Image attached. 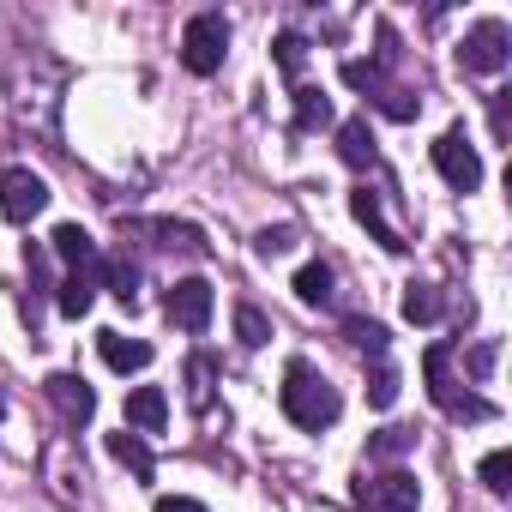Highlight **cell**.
Returning a JSON list of instances; mask_svg holds the SVG:
<instances>
[{
    "label": "cell",
    "mask_w": 512,
    "mask_h": 512,
    "mask_svg": "<svg viewBox=\"0 0 512 512\" xmlns=\"http://www.w3.org/2000/svg\"><path fill=\"white\" fill-rule=\"evenodd\" d=\"M97 350H103V362H109L115 374H139V368H151V344H145V338H121V332H97Z\"/></svg>",
    "instance_id": "12"
},
{
    "label": "cell",
    "mask_w": 512,
    "mask_h": 512,
    "mask_svg": "<svg viewBox=\"0 0 512 512\" xmlns=\"http://www.w3.org/2000/svg\"><path fill=\"white\" fill-rule=\"evenodd\" d=\"M91 302H97V278H91V272H73V278L55 290V308H61L67 320H85V314H91Z\"/></svg>",
    "instance_id": "16"
},
{
    "label": "cell",
    "mask_w": 512,
    "mask_h": 512,
    "mask_svg": "<svg viewBox=\"0 0 512 512\" xmlns=\"http://www.w3.org/2000/svg\"><path fill=\"white\" fill-rule=\"evenodd\" d=\"M422 374H428V398H434L446 416H464V422H488V416H494V404H488V398L458 392V380H452V344H428Z\"/></svg>",
    "instance_id": "2"
},
{
    "label": "cell",
    "mask_w": 512,
    "mask_h": 512,
    "mask_svg": "<svg viewBox=\"0 0 512 512\" xmlns=\"http://www.w3.org/2000/svg\"><path fill=\"white\" fill-rule=\"evenodd\" d=\"M344 338H350L362 356L386 362V344H392V338H386V326H380V320H362V314H356V320H344Z\"/></svg>",
    "instance_id": "21"
},
{
    "label": "cell",
    "mask_w": 512,
    "mask_h": 512,
    "mask_svg": "<svg viewBox=\"0 0 512 512\" xmlns=\"http://www.w3.org/2000/svg\"><path fill=\"white\" fill-rule=\"evenodd\" d=\"M296 296H302L308 308H326V302H332V266L308 260V266L296 272Z\"/></svg>",
    "instance_id": "20"
},
{
    "label": "cell",
    "mask_w": 512,
    "mask_h": 512,
    "mask_svg": "<svg viewBox=\"0 0 512 512\" xmlns=\"http://www.w3.org/2000/svg\"><path fill=\"white\" fill-rule=\"evenodd\" d=\"M49 211V181L31 175V169H7L0 175V217L7 223H31Z\"/></svg>",
    "instance_id": "7"
},
{
    "label": "cell",
    "mask_w": 512,
    "mask_h": 512,
    "mask_svg": "<svg viewBox=\"0 0 512 512\" xmlns=\"http://www.w3.org/2000/svg\"><path fill=\"white\" fill-rule=\"evenodd\" d=\"M338 157H344L350 169H368V163H374V127H368V115H350V121L338 127Z\"/></svg>",
    "instance_id": "13"
},
{
    "label": "cell",
    "mask_w": 512,
    "mask_h": 512,
    "mask_svg": "<svg viewBox=\"0 0 512 512\" xmlns=\"http://www.w3.org/2000/svg\"><path fill=\"white\" fill-rule=\"evenodd\" d=\"M356 506L362 512H416L422 506V482L410 470H380L356 482Z\"/></svg>",
    "instance_id": "6"
},
{
    "label": "cell",
    "mask_w": 512,
    "mask_h": 512,
    "mask_svg": "<svg viewBox=\"0 0 512 512\" xmlns=\"http://www.w3.org/2000/svg\"><path fill=\"white\" fill-rule=\"evenodd\" d=\"M109 458H115V464H127L139 482H151V476H157V458H151V446H145L139 434H127V428H121V434H109Z\"/></svg>",
    "instance_id": "15"
},
{
    "label": "cell",
    "mask_w": 512,
    "mask_h": 512,
    "mask_svg": "<svg viewBox=\"0 0 512 512\" xmlns=\"http://www.w3.org/2000/svg\"><path fill=\"white\" fill-rule=\"evenodd\" d=\"M151 512H205V506H199V500H181V494H163Z\"/></svg>",
    "instance_id": "34"
},
{
    "label": "cell",
    "mask_w": 512,
    "mask_h": 512,
    "mask_svg": "<svg viewBox=\"0 0 512 512\" xmlns=\"http://www.w3.org/2000/svg\"><path fill=\"white\" fill-rule=\"evenodd\" d=\"M49 247L61 253V260H67L73 272H91V278L103 284V253H97V241H91V235H85L79 223H61V229L49 235Z\"/></svg>",
    "instance_id": "10"
},
{
    "label": "cell",
    "mask_w": 512,
    "mask_h": 512,
    "mask_svg": "<svg viewBox=\"0 0 512 512\" xmlns=\"http://www.w3.org/2000/svg\"><path fill=\"white\" fill-rule=\"evenodd\" d=\"M151 235H157L163 247H181V253H205V235H199V223H175V217H163V223H151Z\"/></svg>",
    "instance_id": "23"
},
{
    "label": "cell",
    "mask_w": 512,
    "mask_h": 512,
    "mask_svg": "<svg viewBox=\"0 0 512 512\" xmlns=\"http://www.w3.org/2000/svg\"><path fill=\"white\" fill-rule=\"evenodd\" d=\"M49 404L67 416V422H91L97 416V392L85 374H49Z\"/></svg>",
    "instance_id": "9"
},
{
    "label": "cell",
    "mask_w": 512,
    "mask_h": 512,
    "mask_svg": "<svg viewBox=\"0 0 512 512\" xmlns=\"http://www.w3.org/2000/svg\"><path fill=\"white\" fill-rule=\"evenodd\" d=\"M211 308H217V290H211L205 278H181V284H169V296H163V314H169L181 332H205V326H211Z\"/></svg>",
    "instance_id": "8"
},
{
    "label": "cell",
    "mask_w": 512,
    "mask_h": 512,
    "mask_svg": "<svg viewBox=\"0 0 512 512\" xmlns=\"http://www.w3.org/2000/svg\"><path fill=\"white\" fill-rule=\"evenodd\" d=\"M332 121V97L314 91V85H296V133H314Z\"/></svg>",
    "instance_id": "19"
},
{
    "label": "cell",
    "mask_w": 512,
    "mask_h": 512,
    "mask_svg": "<svg viewBox=\"0 0 512 512\" xmlns=\"http://www.w3.org/2000/svg\"><path fill=\"white\" fill-rule=\"evenodd\" d=\"M350 211H356V223H362V229H368V235H374V241H380L386 253H404V247H410V241H404V235H398V229L386 223V211H380V193L356 187V193H350Z\"/></svg>",
    "instance_id": "11"
},
{
    "label": "cell",
    "mask_w": 512,
    "mask_h": 512,
    "mask_svg": "<svg viewBox=\"0 0 512 512\" xmlns=\"http://www.w3.org/2000/svg\"><path fill=\"white\" fill-rule=\"evenodd\" d=\"M476 476H482V488H488V494H506V488H512V452H506V446H500V452H488Z\"/></svg>",
    "instance_id": "27"
},
{
    "label": "cell",
    "mask_w": 512,
    "mask_h": 512,
    "mask_svg": "<svg viewBox=\"0 0 512 512\" xmlns=\"http://www.w3.org/2000/svg\"><path fill=\"white\" fill-rule=\"evenodd\" d=\"M278 404H284V416L296 422V428H308V434H320V428H332L338 416H344V398H338V386L314 368V362H290L284 368V386H278Z\"/></svg>",
    "instance_id": "1"
},
{
    "label": "cell",
    "mask_w": 512,
    "mask_h": 512,
    "mask_svg": "<svg viewBox=\"0 0 512 512\" xmlns=\"http://www.w3.org/2000/svg\"><path fill=\"white\" fill-rule=\"evenodd\" d=\"M253 247H260L266 260H272V253H290V247H296V229H290V223H278V229H260V241H253Z\"/></svg>",
    "instance_id": "31"
},
{
    "label": "cell",
    "mask_w": 512,
    "mask_h": 512,
    "mask_svg": "<svg viewBox=\"0 0 512 512\" xmlns=\"http://www.w3.org/2000/svg\"><path fill=\"white\" fill-rule=\"evenodd\" d=\"M440 314H446V296L434 284H404V320L410 326H434Z\"/></svg>",
    "instance_id": "17"
},
{
    "label": "cell",
    "mask_w": 512,
    "mask_h": 512,
    "mask_svg": "<svg viewBox=\"0 0 512 512\" xmlns=\"http://www.w3.org/2000/svg\"><path fill=\"white\" fill-rule=\"evenodd\" d=\"M103 284H109V296H115V302H127V308L139 302V266L127 260V253H115V260H103Z\"/></svg>",
    "instance_id": "18"
},
{
    "label": "cell",
    "mask_w": 512,
    "mask_h": 512,
    "mask_svg": "<svg viewBox=\"0 0 512 512\" xmlns=\"http://www.w3.org/2000/svg\"><path fill=\"white\" fill-rule=\"evenodd\" d=\"M380 109H386L392 121H416V115H422V97H416V91H380Z\"/></svg>",
    "instance_id": "29"
},
{
    "label": "cell",
    "mask_w": 512,
    "mask_h": 512,
    "mask_svg": "<svg viewBox=\"0 0 512 512\" xmlns=\"http://www.w3.org/2000/svg\"><path fill=\"white\" fill-rule=\"evenodd\" d=\"M229 55V19L223 13H193L187 31H181V67L193 79H211Z\"/></svg>",
    "instance_id": "3"
},
{
    "label": "cell",
    "mask_w": 512,
    "mask_h": 512,
    "mask_svg": "<svg viewBox=\"0 0 512 512\" xmlns=\"http://www.w3.org/2000/svg\"><path fill=\"white\" fill-rule=\"evenodd\" d=\"M187 392H193V404L205 410V398H211V356H193V362H187Z\"/></svg>",
    "instance_id": "30"
},
{
    "label": "cell",
    "mask_w": 512,
    "mask_h": 512,
    "mask_svg": "<svg viewBox=\"0 0 512 512\" xmlns=\"http://www.w3.org/2000/svg\"><path fill=\"white\" fill-rule=\"evenodd\" d=\"M434 169H440V181L458 187V193H476V187H482V157H476V145H470L464 127H446V133L434 139Z\"/></svg>",
    "instance_id": "5"
},
{
    "label": "cell",
    "mask_w": 512,
    "mask_h": 512,
    "mask_svg": "<svg viewBox=\"0 0 512 512\" xmlns=\"http://www.w3.org/2000/svg\"><path fill=\"white\" fill-rule=\"evenodd\" d=\"M0 416H7V404H0Z\"/></svg>",
    "instance_id": "35"
},
{
    "label": "cell",
    "mask_w": 512,
    "mask_h": 512,
    "mask_svg": "<svg viewBox=\"0 0 512 512\" xmlns=\"http://www.w3.org/2000/svg\"><path fill=\"white\" fill-rule=\"evenodd\" d=\"M494 362H500V344H494V338H482V344L470 350V380H488V374H494Z\"/></svg>",
    "instance_id": "32"
},
{
    "label": "cell",
    "mask_w": 512,
    "mask_h": 512,
    "mask_svg": "<svg viewBox=\"0 0 512 512\" xmlns=\"http://www.w3.org/2000/svg\"><path fill=\"white\" fill-rule=\"evenodd\" d=\"M344 85H356V91H368V97H380V91H386L374 61H344Z\"/></svg>",
    "instance_id": "28"
},
{
    "label": "cell",
    "mask_w": 512,
    "mask_h": 512,
    "mask_svg": "<svg viewBox=\"0 0 512 512\" xmlns=\"http://www.w3.org/2000/svg\"><path fill=\"white\" fill-rule=\"evenodd\" d=\"M506 115H512V91H494V103H488V127H494V139H506Z\"/></svg>",
    "instance_id": "33"
},
{
    "label": "cell",
    "mask_w": 512,
    "mask_h": 512,
    "mask_svg": "<svg viewBox=\"0 0 512 512\" xmlns=\"http://www.w3.org/2000/svg\"><path fill=\"white\" fill-rule=\"evenodd\" d=\"M410 446H416V428H398V422H392V428H380V434L368 440V458H404Z\"/></svg>",
    "instance_id": "26"
},
{
    "label": "cell",
    "mask_w": 512,
    "mask_h": 512,
    "mask_svg": "<svg viewBox=\"0 0 512 512\" xmlns=\"http://www.w3.org/2000/svg\"><path fill=\"white\" fill-rule=\"evenodd\" d=\"M235 338H241L247 350H260V344H272V320L253 308V302H241V308H235Z\"/></svg>",
    "instance_id": "22"
},
{
    "label": "cell",
    "mask_w": 512,
    "mask_h": 512,
    "mask_svg": "<svg viewBox=\"0 0 512 512\" xmlns=\"http://www.w3.org/2000/svg\"><path fill=\"white\" fill-rule=\"evenodd\" d=\"M272 61H278L284 79H302V67H308V43H302L296 31H284V37L272 43Z\"/></svg>",
    "instance_id": "24"
},
{
    "label": "cell",
    "mask_w": 512,
    "mask_h": 512,
    "mask_svg": "<svg viewBox=\"0 0 512 512\" xmlns=\"http://www.w3.org/2000/svg\"><path fill=\"white\" fill-rule=\"evenodd\" d=\"M127 422L145 428V434H157V428L169 422V398H163V386H139V392H127Z\"/></svg>",
    "instance_id": "14"
},
{
    "label": "cell",
    "mask_w": 512,
    "mask_h": 512,
    "mask_svg": "<svg viewBox=\"0 0 512 512\" xmlns=\"http://www.w3.org/2000/svg\"><path fill=\"white\" fill-rule=\"evenodd\" d=\"M368 404H374V410H392V404H398V368H392V362H374V374H368Z\"/></svg>",
    "instance_id": "25"
},
{
    "label": "cell",
    "mask_w": 512,
    "mask_h": 512,
    "mask_svg": "<svg viewBox=\"0 0 512 512\" xmlns=\"http://www.w3.org/2000/svg\"><path fill=\"white\" fill-rule=\"evenodd\" d=\"M458 61H464V73H506V61H512V31H506L500 19H476V25L464 31V43H458Z\"/></svg>",
    "instance_id": "4"
}]
</instances>
